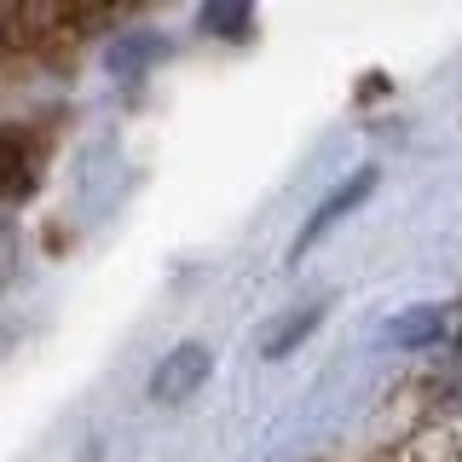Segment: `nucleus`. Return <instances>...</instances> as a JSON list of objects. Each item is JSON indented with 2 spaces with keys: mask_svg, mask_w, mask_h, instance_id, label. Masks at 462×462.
Segmentation results:
<instances>
[{
  "mask_svg": "<svg viewBox=\"0 0 462 462\" xmlns=\"http://www.w3.org/2000/svg\"><path fill=\"white\" fill-rule=\"evenodd\" d=\"M439 318H445V307L411 312V318H404V329H399V341H428V336H439Z\"/></svg>",
  "mask_w": 462,
  "mask_h": 462,
  "instance_id": "obj_3",
  "label": "nucleus"
},
{
  "mask_svg": "<svg viewBox=\"0 0 462 462\" xmlns=\"http://www.w3.org/2000/svg\"><path fill=\"white\" fill-rule=\"evenodd\" d=\"M202 370H208V353H202V346H180V353L162 365V375H156V399L191 393V387L202 382Z\"/></svg>",
  "mask_w": 462,
  "mask_h": 462,
  "instance_id": "obj_1",
  "label": "nucleus"
},
{
  "mask_svg": "<svg viewBox=\"0 0 462 462\" xmlns=\"http://www.w3.org/2000/svg\"><path fill=\"white\" fill-rule=\"evenodd\" d=\"M370 185H375V173H353V180H346V185H341V191H336V197H329V202H324V208H318V214H312V220H307V231H300V249H307V243L318 237V231H329V226H336V220H341V214H346V208H353V202H358V197H365V191H370Z\"/></svg>",
  "mask_w": 462,
  "mask_h": 462,
  "instance_id": "obj_2",
  "label": "nucleus"
},
{
  "mask_svg": "<svg viewBox=\"0 0 462 462\" xmlns=\"http://www.w3.org/2000/svg\"><path fill=\"white\" fill-rule=\"evenodd\" d=\"M202 23H208V29H243V23H249V12H243V6H231V12H226V6H214Z\"/></svg>",
  "mask_w": 462,
  "mask_h": 462,
  "instance_id": "obj_4",
  "label": "nucleus"
}]
</instances>
